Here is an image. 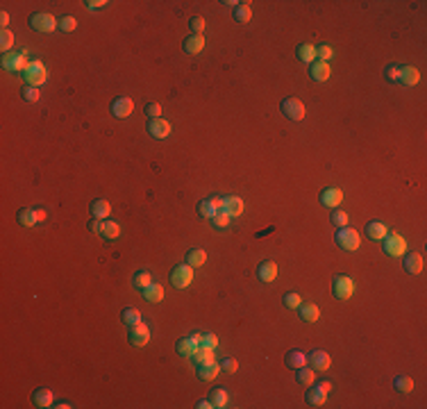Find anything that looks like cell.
Segmentation results:
<instances>
[{"instance_id": "obj_1", "label": "cell", "mask_w": 427, "mask_h": 409, "mask_svg": "<svg viewBox=\"0 0 427 409\" xmlns=\"http://www.w3.org/2000/svg\"><path fill=\"white\" fill-rule=\"evenodd\" d=\"M334 241H336V246H339V248L348 250V253L357 250V248H359V243H361L359 232H357V230H352V228H348V225H345V228H339V232H336Z\"/></svg>"}, {"instance_id": "obj_2", "label": "cell", "mask_w": 427, "mask_h": 409, "mask_svg": "<svg viewBox=\"0 0 427 409\" xmlns=\"http://www.w3.org/2000/svg\"><path fill=\"white\" fill-rule=\"evenodd\" d=\"M382 248L389 257H402L404 253H407V241H404V237H400V234L393 232V234H387V237L382 239Z\"/></svg>"}, {"instance_id": "obj_3", "label": "cell", "mask_w": 427, "mask_h": 409, "mask_svg": "<svg viewBox=\"0 0 427 409\" xmlns=\"http://www.w3.org/2000/svg\"><path fill=\"white\" fill-rule=\"evenodd\" d=\"M191 282H193V269L189 264H177L171 271V284L175 289H187Z\"/></svg>"}, {"instance_id": "obj_4", "label": "cell", "mask_w": 427, "mask_h": 409, "mask_svg": "<svg viewBox=\"0 0 427 409\" xmlns=\"http://www.w3.org/2000/svg\"><path fill=\"white\" fill-rule=\"evenodd\" d=\"M23 77H25V82H28V85L39 87V85H44V82H46V77H48V71H46V66L41 64L39 59H34V62H30V64H28V68H25V73H23Z\"/></svg>"}, {"instance_id": "obj_5", "label": "cell", "mask_w": 427, "mask_h": 409, "mask_svg": "<svg viewBox=\"0 0 427 409\" xmlns=\"http://www.w3.org/2000/svg\"><path fill=\"white\" fill-rule=\"evenodd\" d=\"M332 291H334V298L348 300L355 293V282H352L350 275H336L334 282H332Z\"/></svg>"}, {"instance_id": "obj_6", "label": "cell", "mask_w": 427, "mask_h": 409, "mask_svg": "<svg viewBox=\"0 0 427 409\" xmlns=\"http://www.w3.org/2000/svg\"><path fill=\"white\" fill-rule=\"evenodd\" d=\"M30 28L36 30V32H52L55 28H59V21H55L52 14H32Z\"/></svg>"}, {"instance_id": "obj_7", "label": "cell", "mask_w": 427, "mask_h": 409, "mask_svg": "<svg viewBox=\"0 0 427 409\" xmlns=\"http://www.w3.org/2000/svg\"><path fill=\"white\" fill-rule=\"evenodd\" d=\"M282 114L287 118H291V120H302L304 118V114H307V109H304V105L298 100V98H287V100H282Z\"/></svg>"}, {"instance_id": "obj_8", "label": "cell", "mask_w": 427, "mask_h": 409, "mask_svg": "<svg viewBox=\"0 0 427 409\" xmlns=\"http://www.w3.org/2000/svg\"><path fill=\"white\" fill-rule=\"evenodd\" d=\"M200 341H202V334H191V337H187V339H180L175 343L177 355H180V357H193L196 350L200 348Z\"/></svg>"}, {"instance_id": "obj_9", "label": "cell", "mask_w": 427, "mask_h": 409, "mask_svg": "<svg viewBox=\"0 0 427 409\" xmlns=\"http://www.w3.org/2000/svg\"><path fill=\"white\" fill-rule=\"evenodd\" d=\"M150 341V330H148V325H146L144 321L141 323H136V325H132L130 328V343L134 345V348H144L146 343Z\"/></svg>"}, {"instance_id": "obj_10", "label": "cell", "mask_w": 427, "mask_h": 409, "mask_svg": "<svg viewBox=\"0 0 427 409\" xmlns=\"http://www.w3.org/2000/svg\"><path fill=\"white\" fill-rule=\"evenodd\" d=\"M320 205L323 207H332V209H336L341 202H343V191L341 189H336V187H325L323 191H320Z\"/></svg>"}, {"instance_id": "obj_11", "label": "cell", "mask_w": 427, "mask_h": 409, "mask_svg": "<svg viewBox=\"0 0 427 409\" xmlns=\"http://www.w3.org/2000/svg\"><path fill=\"white\" fill-rule=\"evenodd\" d=\"M148 134L152 136V139H166L168 134H171V123L164 118H150V123H148Z\"/></svg>"}, {"instance_id": "obj_12", "label": "cell", "mask_w": 427, "mask_h": 409, "mask_svg": "<svg viewBox=\"0 0 427 409\" xmlns=\"http://www.w3.org/2000/svg\"><path fill=\"white\" fill-rule=\"evenodd\" d=\"M132 112H134V103H132V98H128V96H120V98H116V100L112 103V114H114V116L128 118Z\"/></svg>"}, {"instance_id": "obj_13", "label": "cell", "mask_w": 427, "mask_h": 409, "mask_svg": "<svg viewBox=\"0 0 427 409\" xmlns=\"http://www.w3.org/2000/svg\"><path fill=\"white\" fill-rule=\"evenodd\" d=\"M307 364L312 366L314 371H328L332 366V357L325 353V350H314V353L307 357Z\"/></svg>"}, {"instance_id": "obj_14", "label": "cell", "mask_w": 427, "mask_h": 409, "mask_svg": "<svg viewBox=\"0 0 427 409\" xmlns=\"http://www.w3.org/2000/svg\"><path fill=\"white\" fill-rule=\"evenodd\" d=\"M309 75H312L316 82H325V80H330L332 68H330L328 62H312V66H309Z\"/></svg>"}, {"instance_id": "obj_15", "label": "cell", "mask_w": 427, "mask_h": 409, "mask_svg": "<svg viewBox=\"0 0 427 409\" xmlns=\"http://www.w3.org/2000/svg\"><path fill=\"white\" fill-rule=\"evenodd\" d=\"M3 68H7V71H25V68H28V62H25V57L21 55V52H14V55L3 57Z\"/></svg>"}, {"instance_id": "obj_16", "label": "cell", "mask_w": 427, "mask_h": 409, "mask_svg": "<svg viewBox=\"0 0 427 409\" xmlns=\"http://www.w3.org/2000/svg\"><path fill=\"white\" fill-rule=\"evenodd\" d=\"M257 277H259L261 282H273L277 277V264H275V261H271V259L261 261L259 269H257Z\"/></svg>"}, {"instance_id": "obj_17", "label": "cell", "mask_w": 427, "mask_h": 409, "mask_svg": "<svg viewBox=\"0 0 427 409\" xmlns=\"http://www.w3.org/2000/svg\"><path fill=\"white\" fill-rule=\"evenodd\" d=\"M418 80H420L418 68H414V66H402V68H400V77H398L400 85L414 87V85H418Z\"/></svg>"}, {"instance_id": "obj_18", "label": "cell", "mask_w": 427, "mask_h": 409, "mask_svg": "<svg viewBox=\"0 0 427 409\" xmlns=\"http://www.w3.org/2000/svg\"><path fill=\"white\" fill-rule=\"evenodd\" d=\"M16 218H18V223L23 225V228H32V225H36L41 221V218H39V209H32V207H23L18 212Z\"/></svg>"}, {"instance_id": "obj_19", "label": "cell", "mask_w": 427, "mask_h": 409, "mask_svg": "<svg viewBox=\"0 0 427 409\" xmlns=\"http://www.w3.org/2000/svg\"><path fill=\"white\" fill-rule=\"evenodd\" d=\"M389 234V230H387V225H384L382 221H371L366 225V237L368 239H373V241H382L384 237Z\"/></svg>"}, {"instance_id": "obj_20", "label": "cell", "mask_w": 427, "mask_h": 409, "mask_svg": "<svg viewBox=\"0 0 427 409\" xmlns=\"http://www.w3.org/2000/svg\"><path fill=\"white\" fill-rule=\"evenodd\" d=\"M196 371H198V377L202 382H212L214 377L220 373V364H216V361H209V364H200Z\"/></svg>"}, {"instance_id": "obj_21", "label": "cell", "mask_w": 427, "mask_h": 409, "mask_svg": "<svg viewBox=\"0 0 427 409\" xmlns=\"http://www.w3.org/2000/svg\"><path fill=\"white\" fill-rule=\"evenodd\" d=\"M32 402L36 407L46 409V407H52V402H55V396H52L50 389H36L32 393Z\"/></svg>"}, {"instance_id": "obj_22", "label": "cell", "mask_w": 427, "mask_h": 409, "mask_svg": "<svg viewBox=\"0 0 427 409\" xmlns=\"http://www.w3.org/2000/svg\"><path fill=\"white\" fill-rule=\"evenodd\" d=\"M91 216L93 218H100V221H107V216H109V212H112V205H109L107 200H103V198H100V200H93L91 202Z\"/></svg>"}, {"instance_id": "obj_23", "label": "cell", "mask_w": 427, "mask_h": 409, "mask_svg": "<svg viewBox=\"0 0 427 409\" xmlns=\"http://www.w3.org/2000/svg\"><path fill=\"white\" fill-rule=\"evenodd\" d=\"M404 271H407L409 275H418V273L423 271V255L411 253L404 257Z\"/></svg>"}, {"instance_id": "obj_24", "label": "cell", "mask_w": 427, "mask_h": 409, "mask_svg": "<svg viewBox=\"0 0 427 409\" xmlns=\"http://www.w3.org/2000/svg\"><path fill=\"white\" fill-rule=\"evenodd\" d=\"M205 48V39L202 34H191L189 39H184V52L187 55H198Z\"/></svg>"}, {"instance_id": "obj_25", "label": "cell", "mask_w": 427, "mask_h": 409, "mask_svg": "<svg viewBox=\"0 0 427 409\" xmlns=\"http://www.w3.org/2000/svg\"><path fill=\"white\" fill-rule=\"evenodd\" d=\"M304 398H307V402L312 407H323L325 402H328V393H325L323 389H318V386H312V389H307Z\"/></svg>"}, {"instance_id": "obj_26", "label": "cell", "mask_w": 427, "mask_h": 409, "mask_svg": "<svg viewBox=\"0 0 427 409\" xmlns=\"http://www.w3.org/2000/svg\"><path fill=\"white\" fill-rule=\"evenodd\" d=\"M300 318H302L304 323H316L320 316V309L314 305V302H307V305H300Z\"/></svg>"}, {"instance_id": "obj_27", "label": "cell", "mask_w": 427, "mask_h": 409, "mask_svg": "<svg viewBox=\"0 0 427 409\" xmlns=\"http://www.w3.org/2000/svg\"><path fill=\"white\" fill-rule=\"evenodd\" d=\"M144 298L148 302H161L164 300V287L157 284V282H152V284H148L144 289Z\"/></svg>"}, {"instance_id": "obj_28", "label": "cell", "mask_w": 427, "mask_h": 409, "mask_svg": "<svg viewBox=\"0 0 427 409\" xmlns=\"http://www.w3.org/2000/svg\"><path fill=\"white\" fill-rule=\"evenodd\" d=\"M223 212H228L230 216H239V214H243V200H241L239 196H225Z\"/></svg>"}, {"instance_id": "obj_29", "label": "cell", "mask_w": 427, "mask_h": 409, "mask_svg": "<svg viewBox=\"0 0 427 409\" xmlns=\"http://www.w3.org/2000/svg\"><path fill=\"white\" fill-rule=\"evenodd\" d=\"M205 261H207V253H205L202 248H191L187 253V264L191 266V269H198V266H202Z\"/></svg>"}, {"instance_id": "obj_30", "label": "cell", "mask_w": 427, "mask_h": 409, "mask_svg": "<svg viewBox=\"0 0 427 409\" xmlns=\"http://www.w3.org/2000/svg\"><path fill=\"white\" fill-rule=\"evenodd\" d=\"M296 380L302 386H312L314 384V369L309 364H304V366H300V369H296Z\"/></svg>"}, {"instance_id": "obj_31", "label": "cell", "mask_w": 427, "mask_h": 409, "mask_svg": "<svg viewBox=\"0 0 427 409\" xmlns=\"http://www.w3.org/2000/svg\"><path fill=\"white\" fill-rule=\"evenodd\" d=\"M307 364V355L300 353V350H289L287 353V366L289 369H300V366Z\"/></svg>"}, {"instance_id": "obj_32", "label": "cell", "mask_w": 427, "mask_h": 409, "mask_svg": "<svg viewBox=\"0 0 427 409\" xmlns=\"http://www.w3.org/2000/svg\"><path fill=\"white\" fill-rule=\"evenodd\" d=\"M234 18L239 21V23H250L252 18V9H250V3H239L234 7Z\"/></svg>"}, {"instance_id": "obj_33", "label": "cell", "mask_w": 427, "mask_h": 409, "mask_svg": "<svg viewBox=\"0 0 427 409\" xmlns=\"http://www.w3.org/2000/svg\"><path fill=\"white\" fill-rule=\"evenodd\" d=\"M120 321L132 328V325L141 323V312H139V309H134V307H125L123 312H120Z\"/></svg>"}, {"instance_id": "obj_34", "label": "cell", "mask_w": 427, "mask_h": 409, "mask_svg": "<svg viewBox=\"0 0 427 409\" xmlns=\"http://www.w3.org/2000/svg\"><path fill=\"white\" fill-rule=\"evenodd\" d=\"M120 234V225L116 221H103V228H100V237L105 239H116Z\"/></svg>"}, {"instance_id": "obj_35", "label": "cell", "mask_w": 427, "mask_h": 409, "mask_svg": "<svg viewBox=\"0 0 427 409\" xmlns=\"http://www.w3.org/2000/svg\"><path fill=\"white\" fill-rule=\"evenodd\" d=\"M214 348H205V345H200L196 350V355H193V361H196V366L200 364H209V361H214Z\"/></svg>"}, {"instance_id": "obj_36", "label": "cell", "mask_w": 427, "mask_h": 409, "mask_svg": "<svg viewBox=\"0 0 427 409\" xmlns=\"http://www.w3.org/2000/svg\"><path fill=\"white\" fill-rule=\"evenodd\" d=\"M393 386H395V391H400V393H409V391H414V380L407 375H395Z\"/></svg>"}, {"instance_id": "obj_37", "label": "cell", "mask_w": 427, "mask_h": 409, "mask_svg": "<svg viewBox=\"0 0 427 409\" xmlns=\"http://www.w3.org/2000/svg\"><path fill=\"white\" fill-rule=\"evenodd\" d=\"M209 400H212V405L218 407V409L228 407V391H225V389H212V393H209Z\"/></svg>"}, {"instance_id": "obj_38", "label": "cell", "mask_w": 427, "mask_h": 409, "mask_svg": "<svg viewBox=\"0 0 427 409\" xmlns=\"http://www.w3.org/2000/svg\"><path fill=\"white\" fill-rule=\"evenodd\" d=\"M132 284H134L139 291H144L148 284H152L150 271H139V273H134V280H132Z\"/></svg>"}, {"instance_id": "obj_39", "label": "cell", "mask_w": 427, "mask_h": 409, "mask_svg": "<svg viewBox=\"0 0 427 409\" xmlns=\"http://www.w3.org/2000/svg\"><path fill=\"white\" fill-rule=\"evenodd\" d=\"M298 59H300V62H307V64H312V62L316 59V48H314V46H309V44L298 46Z\"/></svg>"}, {"instance_id": "obj_40", "label": "cell", "mask_w": 427, "mask_h": 409, "mask_svg": "<svg viewBox=\"0 0 427 409\" xmlns=\"http://www.w3.org/2000/svg\"><path fill=\"white\" fill-rule=\"evenodd\" d=\"M209 221H212V225H214V228H218V230H225V228H228V225L232 223V216H230L228 212H216L214 216L209 218Z\"/></svg>"}, {"instance_id": "obj_41", "label": "cell", "mask_w": 427, "mask_h": 409, "mask_svg": "<svg viewBox=\"0 0 427 409\" xmlns=\"http://www.w3.org/2000/svg\"><path fill=\"white\" fill-rule=\"evenodd\" d=\"M198 214H200L202 218H212L214 214H216L214 202L209 200V198H207V200H200V202H198Z\"/></svg>"}, {"instance_id": "obj_42", "label": "cell", "mask_w": 427, "mask_h": 409, "mask_svg": "<svg viewBox=\"0 0 427 409\" xmlns=\"http://www.w3.org/2000/svg\"><path fill=\"white\" fill-rule=\"evenodd\" d=\"M282 302H284V307H289V309H298L302 305V298H300V293H296V291H289L287 296L282 298Z\"/></svg>"}, {"instance_id": "obj_43", "label": "cell", "mask_w": 427, "mask_h": 409, "mask_svg": "<svg viewBox=\"0 0 427 409\" xmlns=\"http://www.w3.org/2000/svg\"><path fill=\"white\" fill-rule=\"evenodd\" d=\"M21 96H23V100H28V103H36V100L41 98V93H39V87L25 85V87H23V91H21Z\"/></svg>"}, {"instance_id": "obj_44", "label": "cell", "mask_w": 427, "mask_h": 409, "mask_svg": "<svg viewBox=\"0 0 427 409\" xmlns=\"http://www.w3.org/2000/svg\"><path fill=\"white\" fill-rule=\"evenodd\" d=\"M330 221L336 225V228H345L348 225V214L343 212V209H332V216H330Z\"/></svg>"}, {"instance_id": "obj_45", "label": "cell", "mask_w": 427, "mask_h": 409, "mask_svg": "<svg viewBox=\"0 0 427 409\" xmlns=\"http://www.w3.org/2000/svg\"><path fill=\"white\" fill-rule=\"evenodd\" d=\"M12 46H14V34L9 30H3V34H0V48L7 52Z\"/></svg>"}, {"instance_id": "obj_46", "label": "cell", "mask_w": 427, "mask_h": 409, "mask_svg": "<svg viewBox=\"0 0 427 409\" xmlns=\"http://www.w3.org/2000/svg\"><path fill=\"white\" fill-rule=\"evenodd\" d=\"M75 28H77V21L73 16H64L59 21V30H62V32H73Z\"/></svg>"}, {"instance_id": "obj_47", "label": "cell", "mask_w": 427, "mask_h": 409, "mask_svg": "<svg viewBox=\"0 0 427 409\" xmlns=\"http://www.w3.org/2000/svg\"><path fill=\"white\" fill-rule=\"evenodd\" d=\"M384 77H387L389 82H398V77H400V66L389 64L387 68H384Z\"/></svg>"}, {"instance_id": "obj_48", "label": "cell", "mask_w": 427, "mask_h": 409, "mask_svg": "<svg viewBox=\"0 0 427 409\" xmlns=\"http://www.w3.org/2000/svg\"><path fill=\"white\" fill-rule=\"evenodd\" d=\"M200 345H205V348H218V337L212 332H207V334H202V341H200Z\"/></svg>"}, {"instance_id": "obj_49", "label": "cell", "mask_w": 427, "mask_h": 409, "mask_svg": "<svg viewBox=\"0 0 427 409\" xmlns=\"http://www.w3.org/2000/svg\"><path fill=\"white\" fill-rule=\"evenodd\" d=\"M189 28L193 30V34H200L205 30V18L202 16H193L191 21H189Z\"/></svg>"}, {"instance_id": "obj_50", "label": "cell", "mask_w": 427, "mask_h": 409, "mask_svg": "<svg viewBox=\"0 0 427 409\" xmlns=\"http://www.w3.org/2000/svg\"><path fill=\"white\" fill-rule=\"evenodd\" d=\"M146 114H148L150 118H159L161 105H159V103H148V105H146Z\"/></svg>"}, {"instance_id": "obj_51", "label": "cell", "mask_w": 427, "mask_h": 409, "mask_svg": "<svg viewBox=\"0 0 427 409\" xmlns=\"http://www.w3.org/2000/svg\"><path fill=\"white\" fill-rule=\"evenodd\" d=\"M220 369H223V371H228V373H236V369H239V364H236V359H232V357H225L223 361H220Z\"/></svg>"}, {"instance_id": "obj_52", "label": "cell", "mask_w": 427, "mask_h": 409, "mask_svg": "<svg viewBox=\"0 0 427 409\" xmlns=\"http://www.w3.org/2000/svg\"><path fill=\"white\" fill-rule=\"evenodd\" d=\"M316 57H318V62H328L332 57V48L330 46H318L316 48Z\"/></svg>"}, {"instance_id": "obj_53", "label": "cell", "mask_w": 427, "mask_h": 409, "mask_svg": "<svg viewBox=\"0 0 427 409\" xmlns=\"http://www.w3.org/2000/svg\"><path fill=\"white\" fill-rule=\"evenodd\" d=\"M209 200L214 202L216 212H223V209H225V198H223V196H212V198H209Z\"/></svg>"}, {"instance_id": "obj_54", "label": "cell", "mask_w": 427, "mask_h": 409, "mask_svg": "<svg viewBox=\"0 0 427 409\" xmlns=\"http://www.w3.org/2000/svg\"><path fill=\"white\" fill-rule=\"evenodd\" d=\"M100 228H103V221H100V218H91V221H89V230H91V232L100 234Z\"/></svg>"}, {"instance_id": "obj_55", "label": "cell", "mask_w": 427, "mask_h": 409, "mask_svg": "<svg viewBox=\"0 0 427 409\" xmlns=\"http://www.w3.org/2000/svg\"><path fill=\"white\" fill-rule=\"evenodd\" d=\"M87 5H89V7H91V9H100V7H105V5H107V3H105V0H89Z\"/></svg>"}, {"instance_id": "obj_56", "label": "cell", "mask_w": 427, "mask_h": 409, "mask_svg": "<svg viewBox=\"0 0 427 409\" xmlns=\"http://www.w3.org/2000/svg\"><path fill=\"white\" fill-rule=\"evenodd\" d=\"M196 407H198V409H212L214 405H212V400H200Z\"/></svg>"}, {"instance_id": "obj_57", "label": "cell", "mask_w": 427, "mask_h": 409, "mask_svg": "<svg viewBox=\"0 0 427 409\" xmlns=\"http://www.w3.org/2000/svg\"><path fill=\"white\" fill-rule=\"evenodd\" d=\"M7 23H9V14L3 12V14H0V25H3V28H7Z\"/></svg>"}, {"instance_id": "obj_58", "label": "cell", "mask_w": 427, "mask_h": 409, "mask_svg": "<svg viewBox=\"0 0 427 409\" xmlns=\"http://www.w3.org/2000/svg\"><path fill=\"white\" fill-rule=\"evenodd\" d=\"M318 389H323L325 393H330V391H332V382H320Z\"/></svg>"}, {"instance_id": "obj_59", "label": "cell", "mask_w": 427, "mask_h": 409, "mask_svg": "<svg viewBox=\"0 0 427 409\" xmlns=\"http://www.w3.org/2000/svg\"><path fill=\"white\" fill-rule=\"evenodd\" d=\"M52 407H55V409H68L71 405H68V402H57V405H52Z\"/></svg>"}]
</instances>
